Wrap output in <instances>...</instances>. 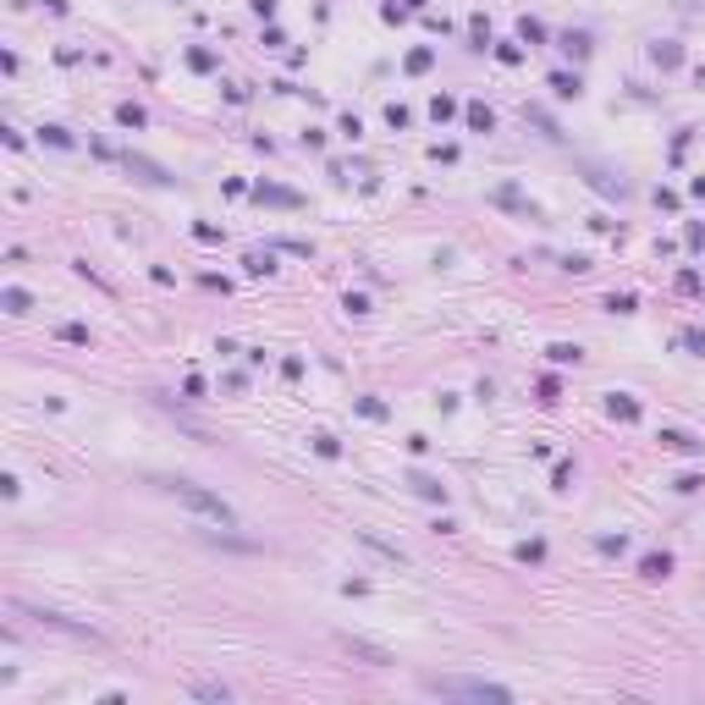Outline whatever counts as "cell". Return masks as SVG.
<instances>
[{
	"label": "cell",
	"instance_id": "8992f818",
	"mask_svg": "<svg viewBox=\"0 0 705 705\" xmlns=\"http://www.w3.org/2000/svg\"><path fill=\"white\" fill-rule=\"evenodd\" d=\"M414 490H419V496H441V485H436V480H424V474H414Z\"/></svg>",
	"mask_w": 705,
	"mask_h": 705
},
{
	"label": "cell",
	"instance_id": "7a4b0ae2",
	"mask_svg": "<svg viewBox=\"0 0 705 705\" xmlns=\"http://www.w3.org/2000/svg\"><path fill=\"white\" fill-rule=\"evenodd\" d=\"M436 694H469V700H513L502 683H485V678H430Z\"/></svg>",
	"mask_w": 705,
	"mask_h": 705
},
{
	"label": "cell",
	"instance_id": "3957f363",
	"mask_svg": "<svg viewBox=\"0 0 705 705\" xmlns=\"http://www.w3.org/2000/svg\"><path fill=\"white\" fill-rule=\"evenodd\" d=\"M661 441H667V447H673V452H694V447H700V441H694V436H683V430H667Z\"/></svg>",
	"mask_w": 705,
	"mask_h": 705
},
{
	"label": "cell",
	"instance_id": "6da1fadb",
	"mask_svg": "<svg viewBox=\"0 0 705 705\" xmlns=\"http://www.w3.org/2000/svg\"><path fill=\"white\" fill-rule=\"evenodd\" d=\"M165 490H171V496H182V502H188V507H198V513L204 518H215V523H231V507H226L221 496H210V490H198V485L193 480H165Z\"/></svg>",
	"mask_w": 705,
	"mask_h": 705
},
{
	"label": "cell",
	"instance_id": "277c9868",
	"mask_svg": "<svg viewBox=\"0 0 705 705\" xmlns=\"http://www.w3.org/2000/svg\"><path fill=\"white\" fill-rule=\"evenodd\" d=\"M6 309H11V315H28V292L11 287V292H6Z\"/></svg>",
	"mask_w": 705,
	"mask_h": 705
},
{
	"label": "cell",
	"instance_id": "5b68a950",
	"mask_svg": "<svg viewBox=\"0 0 705 705\" xmlns=\"http://www.w3.org/2000/svg\"><path fill=\"white\" fill-rule=\"evenodd\" d=\"M259 198H270V204H298V193H281V188H259Z\"/></svg>",
	"mask_w": 705,
	"mask_h": 705
}]
</instances>
